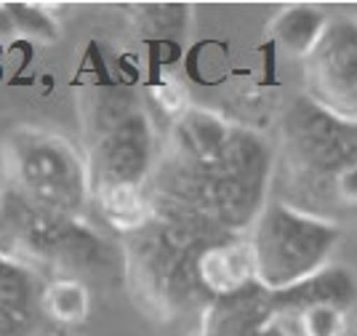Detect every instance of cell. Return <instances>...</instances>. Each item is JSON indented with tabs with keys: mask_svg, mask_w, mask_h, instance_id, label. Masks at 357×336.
<instances>
[{
	"mask_svg": "<svg viewBox=\"0 0 357 336\" xmlns=\"http://www.w3.org/2000/svg\"><path fill=\"white\" fill-rule=\"evenodd\" d=\"M339 238L336 221L296 205L267 203L251 238L253 275L272 293L301 286L326 270Z\"/></svg>",
	"mask_w": 357,
	"mask_h": 336,
	"instance_id": "obj_1",
	"label": "cell"
},
{
	"mask_svg": "<svg viewBox=\"0 0 357 336\" xmlns=\"http://www.w3.org/2000/svg\"><path fill=\"white\" fill-rule=\"evenodd\" d=\"M6 168L22 198L51 217L77 214L91 190V168L67 139L22 129L3 147Z\"/></svg>",
	"mask_w": 357,
	"mask_h": 336,
	"instance_id": "obj_2",
	"label": "cell"
},
{
	"mask_svg": "<svg viewBox=\"0 0 357 336\" xmlns=\"http://www.w3.org/2000/svg\"><path fill=\"white\" fill-rule=\"evenodd\" d=\"M310 102L328 115L357 123V19H331L304 59Z\"/></svg>",
	"mask_w": 357,
	"mask_h": 336,
	"instance_id": "obj_3",
	"label": "cell"
},
{
	"mask_svg": "<svg viewBox=\"0 0 357 336\" xmlns=\"http://www.w3.org/2000/svg\"><path fill=\"white\" fill-rule=\"evenodd\" d=\"M152 158V133L144 115L123 117L96 142L91 158V190L102 195L118 187H139Z\"/></svg>",
	"mask_w": 357,
	"mask_h": 336,
	"instance_id": "obj_4",
	"label": "cell"
},
{
	"mask_svg": "<svg viewBox=\"0 0 357 336\" xmlns=\"http://www.w3.org/2000/svg\"><path fill=\"white\" fill-rule=\"evenodd\" d=\"M197 275L203 286L213 293L240 291L253 275V251L251 243H229L213 246L197 262Z\"/></svg>",
	"mask_w": 357,
	"mask_h": 336,
	"instance_id": "obj_5",
	"label": "cell"
},
{
	"mask_svg": "<svg viewBox=\"0 0 357 336\" xmlns=\"http://www.w3.org/2000/svg\"><path fill=\"white\" fill-rule=\"evenodd\" d=\"M326 14H320L312 6H291L275 16L272 22V38L283 48L285 54L298 59H307L320 43L323 32L328 27Z\"/></svg>",
	"mask_w": 357,
	"mask_h": 336,
	"instance_id": "obj_6",
	"label": "cell"
},
{
	"mask_svg": "<svg viewBox=\"0 0 357 336\" xmlns=\"http://www.w3.org/2000/svg\"><path fill=\"white\" fill-rule=\"evenodd\" d=\"M43 307L56 323H64V326L83 323L91 309L89 288L73 278L54 280L43 293Z\"/></svg>",
	"mask_w": 357,
	"mask_h": 336,
	"instance_id": "obj_7",
	"label": "cell"
},
{
	"mask_svg": "<svg viewBox=\"0 0 357 336\" xmlns=\"http://www.w3.org/2000/svg\"><path fill=\"white\" fill-rule=\"evenodd\" d=\"M96 198H99L105 217L120 230L142 227L147 219V203L142 198V187H118V190L102 192Z\"/></svg>",
	"mask_w": 357,
	"mask_h": 336,
	"instance_id": "obj_8",
	"label": "cell"
},
{
	"mask_svg": "<svg viewBox=\"0 0 357 336\" xmlns=\"http://www.w3.org/2000/svg\"><path fill=\"white\" fill-rule=\"evenodd\" d=\"M3 11L8 14L11 27L19 35H27V38H35V41H56V35H59L56 22L48 14H43V8H38V6L8 3V6H3Z\"/></svg>",
	"mask_w": 357,
	"mask_h": 336,
	"instance_id": "obj_9",
	"label": "cell"
},
{
	"mask_svg": "<svg viewBox=\"0 0 357 336\" xmlns=\"http://www.w3.org/2000/svg\"><path fill=\"white\" fill-rule=\"evenodd\" d=\"M155 96H158V104L163 107L168 115L178 117V120L187 115L184 112L187 110V91L178 86V83H163V86H158Z\"/></svg>",
	"mask_w": 357,
	"mask_h": 336,
	"instance_id": "obj_10",
	"label": "cell"
},
{
	"mask_svg": "<svg viewBox=\"0 0 357 336\" xmlns=\"http://www.w3.org/2000/svg\"><path fill=\"white\" fill-rule=\"evenodd\" d=\"M192 336H203V331H195V334Z\"/></svg>",
	"mask_w": 357,
	"mask_h": 336,
	"instance_id": "obj_11",
	"label": "cell"
},
{
	"mask_svg": "<svg viewBox=\"0 0 357 336\" xmlns=\"http://www.w3.org/2000/svg\"><path fill=\"white\" fill-rule=\"evenodd\" d=\"M56 336H67V334H61V331H59V334H56Z\"/></svg>",
	"mask_w": 357,
	"mask_h": 336,
	"instance_id": "obj_12",
	"label": "cell"
},
{
	"mask_svg": "<svg viewBox=\"0 0 357 336\" xmlns=\"http://www.w3.org/2000/svg\"><path fill=\"white\" fill-rule=\"evenodd\" d=\"M355 336H357V328H355Z\"/></svg>",
	"mask_w": 357,
	"mask_h": 336,
	"instance_id": "obj_13",
	"label": "cell"
}]
</instances>
